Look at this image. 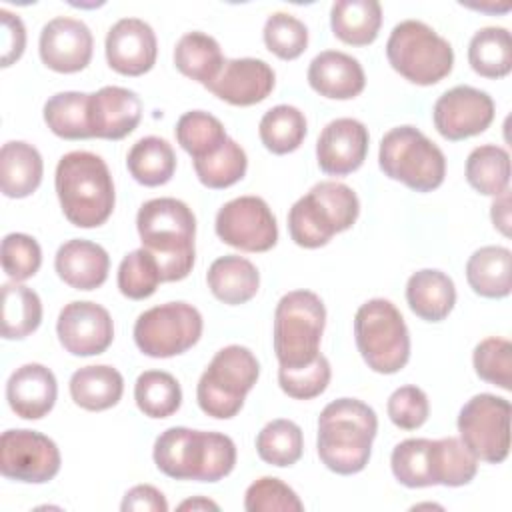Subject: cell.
<instances>
[{
    "instance_id": "1",
    "label": "cell",
    "mask_w": 512,
    "mask_h": 512,
    "mask_svg": "<svg viewBox=\"0 0 512 512\" xmlns=\"http://www.w3.org/2000/svg\"><path fill=\"white\" fill-rule=\"evenodd\" d=\"M136 228L158 262L162 282H176L190 274L196 258V218L178 198H152L136 214Z\"/></svg>"
},
{
    "instance_id": "2",
    "label": "cell",
    "mask_w": 512,
    "mask_h": 512,
    "mask_svg": "<svg viewBox=\"0 0 512 512\" xmlns=\"http://www.w3.org/2000/svg\"><path fill=\"white\" fill-rule=\"evenodd\" d=\"M376 432L378 418L366 402L356 398L332 400L318 416V456L336 474H358L370 460Z\"/></svg>"
},
{
    "instance_id": "3",
    "label": "cell",
    "mask_w": 512,
    "mask_h": 512,
    "mask_svg": "<svg viewBox=\"0 0 512 512\" xmlns=\"http://www.w3.org/2000/svg\"><path fill=\"white\" fill-rule=\"evenodd\" d=\"M156 468L174 480L218 482L236 464V444L222 432L172 426L154 442Z\"/></svg>"
},
{
    "instance_id": "4",
    "label": "cell",
    "mask_w": 512,
    "mask_h": 512,
    "mask_svg": "<svg viewBox=\"0 0 512 512\" xmlns=\"http://www.w3.org/2000/svg\"><path fill=\"white\" fill-rule=\"evenodd\" d=\"M54 186L66 220L78 228H96L114 210L112 174L98 154L86 150L64 154L56 166Z\"/></svg>"
},
{
    "instance_id": "5",
    "label": "cell",
    "mask_w": 512,
    "mask_h": 512,
    "mask_svg": "<svg viewBox=\"0 0 512 512\" xmlns=\"http://www.w3.org/2000/svg\"><path fill=\"white\" fill-rule=\"evenodd\" d=\"M360 214L356 192L334 180L314 184L288 212L290 238L302 248L326 246L334 234L352 228Z\"/></svg>"
},
{
    "instance_id": "6",
    "label": "cell",
    "mask_w": 512,
    "mask_h": 512,
    "mask_svg": "<svg viewBox=\"0 0 512 512\" xmlns=\"http://www.w3.org/2000/svg\"><path fill=\"white\" fill-rule=\"evenodd\" d=\"M326 324V308L318 294L292 290L274 310V352L282 368H300L320 356V340Z\"/></svg>"
},
{
    "instance_id": "7",
    "label": "cell",
    "mask_w": 512,
    "mask_h": 512,
    "mask_svg": "<svg viewBox=\"0 0 512 512\" xmlns=\"http://www.w3.org/2000/svg\"><path fill=\"white\" fill-rule=\"evenodd\" d=\"M378 164L384 176L414 192H432L446 176L444 152L414 126H396L382 136Z\"/></svg>"
},
{
    "instance_id": "8",
    "label": "cell",
    "mask_w": 512,
    "mask_h": 512,
    "mask_svg": "<svg viewBox=\"0 0 512 512\" xmlns=\"http://www.w3.org/2000/svg\"><path fill=\"white\" fill-rule=\"evenodd\" d=\"M260 376L256 356L240 344L220 348L202 372L196 386V400L204 414L220 420L236 416L246 394Z\"/></svg>"
},
{
    "instance_id": "9",
    "label": "cell",
    "mask_w": 512,
    "mask_h": 512,
    "mask_svg": "<svg viewBox=\"0 0 512 512\" xmlns=\"http://www.w3.org/2000/svg\"><path fill=\"white\" fill-rule=\"evenodd\" d=\"M354 338L360 356L378 374H394L410 360L406 322L386 298H372L356 310Z\"/></svg>"
},
{
    "instance_id": "10",
    "label": "cell",
    "mask_w": 512,
    "mask_h": 512,
    "mask_svg": "<svg viewBox=\"0 0 512 512\" xmlns=\"http://www.w3.org/2000/svg\"><path fill=\"white\" fill-rule=\"evenodd\" d=\"M390 66L418 86H432L454 66V50L446 38L420 20L398 22L386 42Z\"/></svg>"
},
{
    "instance_id": "11",
    "label": "cell",
    "mask_w": 512,
    "mask_h": 512,
    "mask_svg": "<svg viewBox=\"0 0 512 512\" xmlns=\"http://www.w3.org/2000/svg\"><path fill=\"white\" fill-rule=\"evenodd\" d=\"M202 314L188 302H166L144 310L134 322V342L150 358H170L202 336Z\"/></svg>"
},
{
    "instance_id": "12",
    "label": "cell",
    "mask_w": 512,
    "mask_h": 512,
    "mask_svg": "<svg viewBox=\"0 0 512 512\" xmlns=\"http://www.w3.org/2000/svg\"><path fill=\"white\" fill-rule=\"evenodd\" d=\"M462 444L482 462L500 464L510 452V402L496 394L472 396L458 414Z\"/></svg>"
},
{
    "instance_id": "13",
    "label": "cell",
    "mask_w": 512,
    "mask_h": 512,
    "mask_svg": "<svg viewBox=\"0 0 512 512\" xmlns=\"http://www.w3.org/2000/svg\"><path fill=\"white\" fill-rule=\"evenodd\" d=\"M60 450L52 438L28 428H12L0 438V472L8 480L44 484L60 472Z\"/></svg>"
},
{
    "instance_id": "14",
    "label": "cell",
    "mask_w": 512,
    "mask_h": 512,
    "mask_svg": "<svg viewBox=\"0 0 512 512\" xmlns=\"http://www.w3.org/2000/svg\"><path fill=\"white\" fill-rule=\"evenodd\" d=\"M218 238L244 252H266L278 242L276 218L260 196H238L216 214Z\"/></svg>"
},
{
    "instance_id": "15",
    "label": "cell",
    "mask_w": 512,
    "mask_h": 512,
    "mask_svg": "<svg viewBox=\"0 0 512 512\" xmlns=\"http://www.w3.org/2000/svg\"><path fill=\"white\" fill-rule=\"evenodd\" d=\"M432 118L442 138L464 140L482 134L492 124L494 100L474 86H454L434 102Z\"/></svg>"
},
{
    "instance_id": "16",
    "label": "cell",
    "mask_w": 512,
    "mask_h": 512,
    "mask_svg": "<svg viewBox=\"0 0 512 512\" xmlns=\"http://www.w3.org/2000/svg\"><path fill=\"white\" fill-rule=\"evenodd\" d=\"M58 340L74 356L102 354L114 340V322L110 312L90 300L66 304L56 322Z\"/></svg>"
},
{
    "instance_id": "17",
    "label": "cell",
    "mask_w": 512,
    "mask_h": 512,
    "mask_svg": "<svg viewBox=\"0 0 512 512\" xmlns=\"http://www.w3.org/2000/svg\"><path fill=\"white\" fill-rule=\"evenodd\" d=\"M94 38L90 28L76 18L56 16L42 26L38 52L42 62L62 74L84 70L92 60Z\"/></svg>"
},
{
    "instance_id": "18",
    "label": "cell",
    "mask_w": 512,
    "mask_h": 512,
    "mask_svg": "<svg viewBox=\"0 0 512 512\" xmlns=\"http://www.w3.org/2000/svg\"><path fill=\"white\" fill-rule=\"evenodd\" d=\"M106 60L124 76H142L156 64L158 42L152 26L140 18H120L106 34Z\"/></svg>"
},
{
    "instance_id": "19",
    "label": "cell",
    "mask_w": 512,
    "mask_h": 512,
    "mask_svg": "<svg viewBox=\"0 0 512 512\" xmlns=\"http://www.w3.org/2000/svg\"><path fill=\"white\" fill-rule=\"evenodd\" d=\"M368 154V128L356 118L328 122L316 142V158L322 172L346 176L358 170Z\"/></svg>"
},
{
    "instance_id": "20",
    "label": "cell",
    "mask_w": 512,
    "mask_h": 512,
    "mask_svg": "<svg viewBox=\"0 0 512 512\" xmlns=\"http://www.w3.org/2000/svg\"><path fill=\"white\" fill-rule=\"evenodd\" d=\"M276 84L272 66L260 58L226 60L220 74L206 86L232 106H252L270 96Z\"/></svg>"
},
{
    "instance_id": "21",
    "label": "cell",
    "mask_w": 512,
    "mask_h": 512,
    "mask_svg": "<svg viewBox=\"0 0 512 512\" xmlns=\"http://www.w3.org/2000/svg\"><path fill=\"white\" fill-rule=\"evenodd\" d=\"M88 118L92 138L120 140L128 136L142 118V102L136 92L122 86H104L90 94Z\"/></svg>"
},
{
    "instance_id": "22",
    "label": "cell",
    "mask_w": 512,
    "mask_h": 512,
    "mask_svg": "<svg viewBox=\"0 0 512 512\" xmlns=\"http://www.w3.org/2000/svg\"><path fill=\"white\" fill-rule=\"evenodd\" d=\"M58 384L50 368L28 362L16 368L6 382V400L12 412L24 420L44 418L56 402Z\"/></svg>"
},
{
    "instance_id": "23",
    "label": "cell",
    "mask_w": 512,
    "mask_h": 512,
    "mask_svg": "<svg viewBox=\"0 0 512 512\" xmlns=\"http://www.w3.org/2000/svg\"><path fill=\"white\" fill-rule=\"evenodd\" d=\"M308 84L324 98L350 100L364 90L366 76L354 56L340 50H324L308 66Z\"/></svg>"
},
{
    "instance_id": "24",
    "label": "cell",
    "mask_w": 512,
    "mask_h": 512,
    "mask_svg": "<svg viewBox=\"0 0 512 512\" xmlns=\"http://www.w3.org/2000/svg\"><path fill=\"white\" fill-rule=\"evenodd\" d=\"M54 268L68 286L76 290H94L108 278L110 256L100 244L74 238L58 248Z\"/></svg>"
},
{
    "instance_id": "25",
    "label": "cell",
    "mask_w": 512,
    "mask_h": 512,
    "mask_svg": "<svg viewBox=\"0 0 512 512\" xmlns=\"http://www.w3.org/2000/svg\"><path fill=\"white\" fill-rule=\"evenodd\" d=\"M406 300L410 310L426 320H444L456 304V288L448 274L436 268H422L406 282Z\"/></svg>"
},
{
    "instance_id": "26",
    "label": "cell",
    "mask_w": 512,
    "mask_h": 512,
    "mask_svg": "<svg viewBox=\"0 0 512 512\" xmlns=\"http://www.w3.org/2000/svg\"><path fill=\"white\" fill-rule=\"evenodd\" d=\"M44 162L40 152L22 140H10L0 150V188L8 198H26L42 182Z\"/></svg>"
},
{
    "instance_id": "27",
    "label": "cell",
    "mask_w": 512,
    "mask_h": 512,
    "mask_svg": "<svg viewBox=\"0 0 512 512\" xmlns=\"http://www.w3.org/2000/svg\"><path fill=\"white\" fill-rule=\"evenodd\" d=\"M210 292L224 304L236 306L252 300L260 286L258 268L244 256L226 254L216 258L206 274Z\"/></svg>"
},
{
    "instance_id": "28",
    "label": "cell",
    "mask_w": 512,
    "mask_h": 512,
    "mask_svg": "<svg viewBox=\"0 0 512 512\" xmlns=\"http://www.w3.org/2000/svg\"><path fill=\"white\" fill-rule=\"evenodd\" d=\"M124 392L122 374L108 366H84L70 376V396L84 410L100 412L116 406Z\"/></svg>"
},
{
    "instance_id": "29",
    "label": "cell",
    "mask_w": 512,
    "mask_h": 512,
    "mask_svg": "<svg viewBox=\"0 0 512 512\" xmlns=\"http://www.w3.org/2000/svg\"><path fill=\"white\" fill-rule=\"evenodd\" d=\"M330 26L338 40L368 46L382 26V6L376 0H338L330 8Z\"/></svg>"
},
{
    "instance_id": "30",
    "label": "cell",
    "mask_w": 512,
    "mask_h": 512,
    "mask_svg": "<svg viewBox=\"0 0 512 512\" xmlns=\"http://www.w3.org/2000/svg\"><path fill=\"white\" fill-rule=\"evenodd\" d=\"M512 252L504 246H482L466 262L470 288L484 298H506L512 282Z\"/></svg>"
},
{
    "instance_id": "31",
    "label": "cell",
    "mask_w": 512,
    "mask_h": 512,
    "mask_svg": "<svg viewBox=\"0 0 512 512\" xmlns=\"http://www.w3.org/2000/svg\"><path fill=\"white\" fill-rule=\"evenodd\" d=\"M224 54L216 38H212L206 32L192 30L186 32L174 48V64L176 68L200 82L202 86H208L222 70L224 66Z\"/></svg>"
},
{
    "instance_id": "32",
    "label": "cell",
    "mask_w": 512,
    "mask_h": 512,
    "mask_svg": "<svg viewBox=\"0 0 512 512\" xmlns=\"http://www.w3.org/2000/svg\"><path fill=\"white\" fill-rule=\"evenodd\" d=\"M126 166L138 184L162 186L174 176L176 154L164 138L144 136L130 148Z\"/></svg>"
},
{
    "instance_id": "33",
    "label": "cell",
    "mask_w": 512,
    "mask_h": 512,
    "mask_svg": "<svg viewBox=\"0 0 512 512\" xmlns=\"http://www.w3.org/2000/svg\"><path fill=\"white\" fill-rule=\"evenodd\" d=\"M478 472V458L462 444V440L448 436L430 440V476L432 486H464L474 480Z\"/></svg>"
},
{
    "instance_id": "34",
    "label": "cell",
    "mask_w": 512,
    "mask_h": 512,
    "mask_svg": "<svg viewBox=\"0 0 512 512\" xmlns=\"http://www.w3.org/2000/svg\"><path fill=\"white\" fill-rule=\"evenodd\" d=\"M42 322L40 296L18 282L2 284V336L22 340L38 330Z\"/></svg>"
},
{
    "instance_id": "35",
    "label": "cell",
    "mask_w": 512,
    "mask_h": 512,
    "mask_svg": "<svg viewBox=\"0 0 512 512\" xmlns=\"http://www.w3.org/2000/svg\"><path fill=\"white\" fill-rule=\"evenodd\" d=\"M468 62L484 78H504L512 68V40L502 26H486L474 32L468 44Z\"/></svg>"
},
{
    "instance_id": "36",
    "label": "cell",
    "mask_w": 512,
    "mask_h": 512,
    "mask_svg": "<svg viewBox=\"0 0 512 512\" xmlns=\"http://www.w3.org/2000/svg\"><path fill=\"white\" fill-rule=\"evenodd\" d=\"M88 102L90 94L86 92H58L44 104V122L56 136L64 140L92 138Z\"/></svg>"
},
{
    "instance_id": "37",
    "label": "cell",
    "mask_w": 512,
    "mask_h": 512,
    "mask_svg": "<svg viewBox=\"0 0 512 512\" xmlns=\"http://www.w3.org/2000/svg\"><path fill=\"white\" fill-rule=\"evenodd\" d=\"M306 116L290 104L270 108L258 124V134L266 150L272 154H290L300 148L306 138Z\"/></svg>"
},
{
    "instance_id": "38",
    "label": "cell",
    "mask_w": 512,
    "mask_h": 512,
    "mask_svg": "<svg viewBox=\"0 0 512 512\" xmlns=\"http://www.w3.org/2000/svg\"><path fill=\"white\" fill-rule=\"evenodd\" d=\"M466 180L484 196L502 194L510 182V154L496 144L476 146L466 160Z\"/></svg>"
},
{
    "instance_id": "39",
    "label": "cell",
    "mask_w": 512,
    "mask_h": 512,
    "mask_svg": "<svg viewBox=\"0 0 512 512\" xmlns=\"http://www.w3.org/2000/svg\"><path fill=\"white\" fill-rule=\"evenodd\" d=\"M228 134L224 124L210 112L190 110L184 112L176 122V140L192 156L200 160L212 156L222 148Z\"/></svg>"
},
{
    "instance_id": "40",
    "label": "cell",
    "mask_w": 512,
    "mask_h": 512,
    "mask_svg": "<svg viewBox=\"0 0 512 512\" xmlns=\"http://www.w3.org/2000/svg\"><path fill=\"white\" fill-rule=\"evenodd\" d=\"M134 400L146 416L168 418L182 404V388L170 372L146 370L136 378Z\"/></svg>"
},
{
    "instance_id": "41",
    "label": "cell",
    "mask_w": 512,
    "mask_h": 512,
    "mask_svg": "<svg viewBox=\"0 0 512 512\" xmlns=\"http://www.w3.org/2000/svg\"><path fill=\"white\" fill-rule=\"evenodd\" d=\"M304 450V436L296 422L276 418L268 422L256 436L258 456L272 466L286 468L300 460Z\"/></svg>"
},
{
    "instance_id": "42",
    "label": "cell",
    "mask_w": 512,
    "mask_h": 512,
    "mask_svg": "<svg viewBox=\"0 0 512 512\" xmlns=\"http://www.w3.org/2000/svg\"><path fill=\"white\" fill-rule=\"evenodd\" d=\"M246 168H248L246 152L230 136L226 138V142L218 152H214L212 156L194 160V172L198 180L212 190H222L236 184L238 180L244 178Z\"/></svg>"
},
{
    "instance_id": "43",
    "label": "cell",
    "mask_w": 512,
    "mask_h": 512,
    "mask_svg": "<svg viewBox=\"0 0 512 512\" xmlns=\"http://www.w3.org/2000/svg\"><path fill=\"white\" fill-rule=\"evenodd\" d=\"M118 290L130 300H144L152 296L162 282L156 258L146 248L128 252L118 266Z\"/></svg>"
},
{
    "instance_id": "44",
    "label": "cell",
    "mask_w": 512,
    "mask_h": 512,
    "mask_svg": "<svg viewBox=\"0 0 512 512\" xmlns=\"http://www.w3.org/2000/svg\"><path fill=\"white\" fill-rule=\"evenodd\" d=\"M394 478L408 488L432 486L430 476V440L406 438L394 446L390 456Z\"/></svg>"
},
{
    "instance_id": "45",
    "label": "cell",
    "mask_w": 512,
    "mask_h": 512,
    "mask_svg": "<svg viewBox=\"0 0 512 512\" xmlns=\"http://www.w3.org/2000/svg\"><path fill=\"white\" fill-rule=\"evenodd\" d=\"M262 36L266 48L282 60L298 58L308 46L306 24L288 12L270 14L266 18Z\"/></svg>"
},
{
    "instance_id": "46",
    "label": "cell",
    "mask_w": 512,
    "mask_h": 512,
    "mask_svg": "<svg viewBox=\"0 0 512 512\" xmlns=\"http://www.w3.org/2000/svg\"><path fill=\"white\" fill-rule=\"evenodd\" d=\"M476 374L502 388L512 390V344L506 338L490 336L476 344L472 354Z\"/></svg>"
},
{
    "instance_id": "47",
    "label": "cell",
    "mask_w": 512,
    "mask_h": 512,
    "mask_svg": "<svg viewBox=\"0 0 512 512\" xmlns=\"http://www.w3.org/2000/svg\"><path fill=\"white\" fill-rule=\"evenodd\" d=\"M244 508L248 512H300L304 504L280 478L262 476L246 488Z\"/></svg>"
},
{
    "instance_id": "48",
    "label": "cell",
    "mask_w": 512,
    "mask_h": 512,
    "mask_svg": "<svg viewBox=\"0 0 512 512\" xmlns=\"http://www.w3.org/2000/svg\"><path fill=\"white\" fill-rule=\"evenodd\" d=\"M330 376V362L322 354L314 362L300 368H278V384L282 392L296 400H310L320 396L328 388Z\"/></svg>"
},
{
    "instance_id": "49",
    "label": "cell",
    "mask_w": 512,
    "mask_h": 512,
    "mask_svg": "<svg viewBox=\"0 0 512 512\" xmlns=\"http://www.w3.org/2000/svg\"><path fill=\"white\" fill-rule=\"evenodd\" d=\"M42 264L40 244L22 232H10L2 240V268L10 280L22 282L32 278Z\"/></svg>"
},
{
    "instance_id": "50",
    "label": "cell",
    "mask_w": 512,
    "mask_h": 512,
    "mask_svg": "<svg viewBox=\"0 0 512 512\" xmlns=\"http://www.w3.org/2000/svg\"><path fill=\"white\" fill-rule=\"evenodd\" d=\"M388 416L394 426L402 430H416L420 428L430 414L428 396L418 386H400L388 398Z\"/></svg>"
},
{
    "instance_id": "51",
    "label": "cell",
    "mask_w": 512,
    "mask_h": 512,
    "mask_svg": "<svg viewBox=\"0 0 512 512\" xmlns=\"http://www.w3.org/2000/svg\"><path fill=\"white\" fill-rule=\"evenodd\" d=\"M2 16V66H10L16 62L26 46V28L20 16L12 14L6 8H0Z\"/></svg>"
},
{
    "instance_id": "52",
    "label": "cell",
    "mask_w": 512,
    "mask_h": 512,
    "mask_svg": "<svg viewBox=\"0 0 512 512\" xmlns=\"http://www.w3.org/2000/svg\"><path fill=\"white\" fill-rule=\"evenodd\" d=\"M120 510L122 512H168V502L158 488L150 484H138L124 494Z\"/></svg>"
},
{
    "instance_id": "53",
    "label": "cell",
    "mask_w": 512,
    "mask_h": 512,
    "mask_svg": "<svg viewBox=\"0 0 512 512\" xmlns=\"http://www.w3.org/2000/svg\"><path fill=\"white\" fill-rule=\"evenodd\" d=\"M492 222L494 228H498L504 236L510 234V194L508 190H504L502 194L496 196V200L492 202Z\"/></svg>"
},
{
    "instance_id": "54",
    "label": "cell",
    "mask_w": 512,
    "mask_h": 512,
    "mask_svg": "<svg viewBox=\"0 0 512 512\" xmlns=\"http://www.w3.org/2000/svg\"><path fill=\"white\" fill-rule=\"evenodd\" d=\"M180 510H218V504L204 498V496H196V498H190V500H184L180 506Z\"/></svg>"
},
{
    "instance_id": "55",
    "label": "cell",
    "mask_w": 512,
    "mask_h": 512,
    "mask_svg": "<svg viewBox=\"0 0 512 512\" xmlns=\"http://www.w3.org/2000/svg\"><path fill=\"white\" fill-rule=\"evenodd\" d=\"M414 508H440V506H434V504H418Z\"/></svg>"
}]
</instances>
